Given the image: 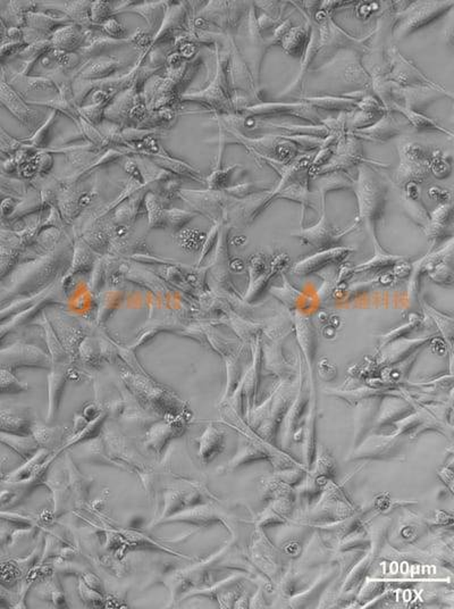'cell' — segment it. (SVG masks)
Here are the masks:
<instances>
[{
  "mask_svg": "<svg viewBox=\"0 0 454 609\" xmlns=\"http://www.w3.org/2000/svg\"><path fill=\"white\" fill-rule=\"evenodd\" d=\"M358 200H359V216L372 234L374 243L376 240V225L383 215L386 200V187L379 174L368 165L359 169L357 181H354Z\"/></svg>",
  "mask_w": 454,
  "mask_h": 609,
  "instance_id": "cell-1",
  "label": "cell"
},
{
  "mask_svg": "<svg viewBox=\"0 0 454 609\" xmlns=\"http://www.w3.org/2000/svg\"><path fill=\"white\" fill-rule=\"evenodd\" d=\"M453 7V1H419L409 5L408 8L399 13L395 20L393 36L395 39H403L409 34L430 25L442 17L445 13Z\"/></svg>",
  "mask_w": 454,
  "mask_h": 609,
  "instance_id": "cell-2",
  "label": "cell"
},
{
  "mask_svg": "<svg viewBox=\"0 0 454 609\" xmlns=\"http://www.w3.org/2000/svg\"><path fill=\"white\" fill-rule=\"evenodd\" d=\"M399 154L400 165L395 174V181L399 185L418 183L428 178L432 155L426 147L415 143H404L401 145Z\"/></svg>",
  "mask_w": 454,
  "mask_h": 609,
  "instance_id": "cell-3",
  "label": "cell"
},
{
  "mask_svg": "<svg viewBox=\"0 0 454 609\" xmlns=\"http://www.w3.org/2000/svg\"><path fill=\"white\" fill-rule=\"evenodd\" d=\"M249 117H294L308 122L309 124H323V120L318 110L309 103H258L248 105L242 112Z\"/></svg>",
  "mask_w": 454,
  "mask_h": 609,
  "instance_id": "cell-4",
  "label": "cell"
},
{
  "mask_svg": "<svg viewBox=\"0 0 454 609\" xmlns=\"http://www.w3.org/2000/svg\"><path fill=\"white\" fill-rule=\"evenodd\" d=\"M390 67L384 76L385 81L390 82L400 88H439V85L430 81L424 73L421 72L415 64L400 54L397 47L390 49Z\"/></svg>",
  "mask_w": 454,
  "mask_h": 609,
  "instance_id": "cell-5",
  "label": "cell"
},
{
  "mask_svg": "<svg viewBox=\"0 0 454 609\" xmlns=\"http://www.w3.org/2000/svg\"><path fill=\"white\" fill-rule=\"evenodd\" d=\"M179 197L188 203L196 212L212 218L215 222H221L225 209L233 200L221 190L207 191L200 190H183L180 189Z\"/></svg>",
  "mask_w": 454,
  "mask_h": 609,
  "instance_id": "cell-6",
  "label": "cell"
},
{
  "mask_svg": "<svg viewBox=\"0 0 454 609\" xmlns=\"http://www.w3.org/2000/svg\"><path fill=\"white\" fill-rule=\"evenodd\" d=\"M318 36H319V52L317 57L318 56L328 57L339 49L345 48L360 49L361 52H365L367 50L366 40L369 39V36H367L365 39H356L353 36H349L341 27L334 23L330 15L321 22Z\"/></svg>",
  "mask_w": 454,
  "mask_h": 609,
  "instance_id": "cell-7",
  "label": "cell"
},
{
  "mask_svg": "<svg viewBox=\"0 0 454 609\" xmlns=\"http://www.w3.org/2000/svg\"><path fill=\"white\" fill-rule=\"evenodd\" d=\"M366 162L369 161H367L363 156L361 140L349 134L339 140L332 159L315 173L317 175H324L327 173L337 172V171L345 172V170Z\"/></svg>",
  "mask_w": 454,
  "mask_h": 609,
  "instance_id": "cell-8",
  "label": "cell"
},
{
  "mask_svg": "<svg viewBox=\"0 0 454 609\" xmlns=\"http://www.w3.org/2000/svg\"><path fill=\"white\" fill-rule=\"evenodd\" d=\"M275 198L276 192L274 189V191H266L252 194L250 197L243 198L239 201H232L225 209V216L230 220L232 224L248 227Z\"/></svg>",
  "mask_w": 454,
  "mask_h": 609,
  "instance_id": "cell-9",
  "label": "cell"
},
{
  "mask_svg": "<svg viewBox=\"0 0 454 609\" xmlns=\"http://www.w3.org/2000/svg\"><path fill=\"white\" fill-rule=\"evenodd\" d=\"M0 106L6 108L27 130L36 131L43 121V116L31 108L17 91L3 79L0 81Z\"/></svg>",
  "mask_w": 454,
  "mask_h": 609,
  "instance_id": "cell-10",
  "label": "cell"
},
{
  "mask_svg": "<svg viewBox=\"0 0 454 609\" xmlns=\"http://www.w3.org/2000/svg\"><path fill=\"white\" fill-rule=\"evenodd\" d=\"M189 3L168 5L156 36H152V49L163 43H174L181 34L188 32Z\"/></svg>",
  "mask_w": 454,
  "mask_h": 609,
  "instance_id": "cell-11",
  "label": "cell"
},
{
  "mask_svg": "<svg viewBox=\"0 0 454 609\" xmlns=\"http://www.w3.org/2000/svg\"><path fill=\"white\" fill-rule=\"evenodd\" d=\"M243 3L240 1H210L199 13V16L223 30H235L243 20Z\"/></svg>",
  "mask_w": 454,
  "mask_h": 609,
  "instance_id": "cell-12",
  "label": "cell"
},
{
  "mask_svg": "<svg viewBox=\"0 0 454 609\" xmlns=\"http://www.w3.org/2000/svg\"><path fill=\"white\" fill-rule=\"evenodd\" d=\"M248 39H249V70L251 72L256 89H259V80H261V67L263 63L265 52L268 50L266 40L263 39L259 25H258L257 15L254 10V5L249 10L248 14Z\"/></svg>",
  "mask_w": 454,
  "mask_h": 609,
  "instance_id": "cell-13",
  "label": "cell"
},
{
  "mask_svg": "<svg viewBox=\"0 0 454 609\" xmlns=\"http://www.w3.org/2000/svg\"><path fill=\"white\" fill-rule=\"evenodd\" d=\"M343 231L342 234H337L330 227L327 222L326 214H325V203L323 205V215H321V221L318 222L317 224L314 227H308V229H301L297 232H294L292 236H297L299 239L302 240L303 243H308L319 249V250H326V249H332L337 247V243L339 240L342 239L344 234H348L349 231Z\"/></svg>",
  "mask_w": 454,
  "mask_h": 609,
  "instance_id": "cell-14",
  "label": "cell"
},
{
  "mask_svg": "<svg viewBox=\"0 0 454 609\" xmlns=\"http://www.w3.org/2000/svg\"><path fill=\"white\" fill-rule=\"evenodd\" d=\"M406 123V118L402 122H400L397 116L392 115L390 113L388 112L385 113L384 115L377 120L374 124L363 127V129L353 130L349 134L356 136L359 140L388 141L394 136L401 134Z\"/></svg>",
  "mask_w": 454,
  "mask_h": 609,
  "instance_id": "cell-15",
  "label": "cell"
},
{
  "mask_svg": "<svg viewBox=\"0 0 454 609\" xmlns=\"http://www.w3.org/2000/svg\"><path fill=\"white\" fill-rule=\"evenodd\" d=\"M124 64L116 57H97L89 59L75 72V80L101 81L110 79Z\"/></svg>",
  "mask_w": 454,
  "mask_h": 609,
  "instance_id": "cell-16",
  "label": "cell"
},
{
  "mask_svg": "<svg viewBox=\"0 0 454 609\" xmlns=\"http://www.w3.org/2000/svg\"><path fill=\"white\" fill-rule=\"evenodd\" d=\"M89 29H83L74 23H68L54 31L49 40L52 43V48L56 50L75 52L85 43L88 36Z\"/></svg>",
  "mask_w": 454,
  "mask_h": 609,
  "instance_id": "cell-17",
  "label": "cell"
},
{
  "mask_svg": "<svg viewBox=\"0 0 454 609\" xmlns=\"http://www.w3.org/2000/svg\"><path fill=\"white\" fill-rule=\"evenodd\" d=\"M276 198L295 201L303 207H312L319 210V192H310L307 180H294L285 185H279L275 188Z\"/></svg>",
  "mask_w": 454,
  "mask_h": 609,
  "instance_id": "cell-18",
  "label": "cell"
},
{
  "mask_svg": "<svg viewBox=\"0 0 454 609\" xmlns=\"http://www.w3.org/2000/svg\"><path fill=\"white\" fill-rule=\"evenodd\" d=\"M350 252H351V249L344 248V247H335V248L321 250V252L309 256L303 261L295 264L293 267L294 273H297L300 275H307V274L321 270V267L326 266L328 264L342 261L343 258L346 257Z\"/></svg>",
  "mask_w": 454,
  "mask_h": 609,
  "instance_id": "cell-19",
  "label": "cell"
},
{
  "mask_svg": "<svg viewBox=\"0 0 454 609\" xmlns=\"http://www.w3.org/2000/svg\"><path fill=\"white\" fill-rule=\"evenodd\" d=\"M97 31L89 29L88 36L85 43L79 49L82 58L87 61L94 59V57H101L112 49L118 48L121 45H129V40H116L109 38L105 34H96Z\"/></svg>",
  "mask_w": 454,
  "mask_h": 609,
  "instance_id": "cell-20",
  "label": "cell"
},
{
  "mask_svg": "<svg viewBox=\"0 0 454 609\" xmlns=\"http://www.w3.org/2000/svg\"><path fill=\"white\" fill-rule=\"evenodd\" d=\"M403 203L406 207L407 213L416 222V224L426 229L430 223V214L425 208L424 203L421 201L420 191L418 188V183L410 182L404 185V194H403Z\"/></svg>",
  "mask_w": 454,
  "mask_h": 609,
  "instance_id": "cell-21",
  "label": "cell"
},
{
  "mask_svg": "<svg viewBox=\"0 0 454 609\" xmlns=\"http://www.w3.org/2000/svg\"><path fill=\"white\" fill-rule=\"evenodd\" d=\"M318 52H319V36H318L317 29L312 27H310V38H309V43L308 45H307L306 52L303 55V57L301 58V67H300L299 76H298L295 81H294L290 87H288V88L285 89V90L281 92V97H285L286 94H298V92L301 91L303 80H305V76H306L307 72H308L310 64H312V62H314V59H316V57H317Z\"/></svg>",
  "mask_w": 454,
  "mask_h": 609,
  "instance_id": "cell-22",
  "label": "cell"
},
{
  "mask_svg": "<svg viewBox=\"0 0 454 609\" xmlns=\"http://www.w3.org/2000/svg\"><path fill=\"white\" fill-rule=\"evenodd\" d=\"M256 125H259L261 127H270L274 130L281 131L288 136H295V134H306V136H318L325 139L330 134V127L327 124H295V123H290V122H270V121H256Z\"/></svg>",
  "mask_w": 454,
  "mask_h": 609,
  "instance_id": "cell-23",
  "label": "cell"
},
{
  "mask_svg": "<svg viewBox=\"0 0 454 609\" xmlns=\"http://www.w3.org/2000/svg\"><path fill=\"white\" fill-rule=\"evenodd\" d=\"M145 156H147L152 163L156 164L157 166L161 167L163 170L172 173L173 175L184 176V178L194 180V181L205 182L201 174L194 167L190 166L189 164L180 161V159L170 157V155L167 154V152H161V154L157 155H145Z\"/></svg>",
  "mask_w": 454,
  "mask_h": 609,
  "instance_id": "cell-24",
  "label": "cell"
},
{
  "mask_svg": "<svg viewBox=\"0 0 454 609\" xmlns=\"http://www.w3.org/2000/svg\"><path fill=\"white\" fill-rule=\"evenodd\" d=\"M45 5V8L56 9L58 12L63 13L64 15L68 17L71 23L79 25L83 29H89L92 27L90 22L91 3L88 1H65V3H48Z\"/></svg>",
  "mask_w": 454,
  "mask_h": 609,
  "instance_id": "cell-25",
  "label": "cell"
},
{
  "mask_svg": "<svg viewBox=\"0 0 454 609\" xmlns=\"http://www.w3.org/2000/svg\"><path fill=\"white\" fill-rule=\"evenodd\" d=\"M34 103L52 107L54 110L59 114L61 113L64 115H66L67 117H70L72 121H74L76 125H79L81 115H80L79 108L75 106L74 100H73L72 85H67L66 82H63L58 85V96L56 99L45 101V103H40V101L36 103V101Z\"/></svg>",
  "mask_w": 454,
  "mask_h": 609,
  "instance_id": "cell-26",
  "label": "cell"
},
{
  "mask_svg": "<svg viewBox=\"0 0 454 609\" xmlns=\"http://www.w3.org/2000/svg\"><path fill=\"white\" fill-rule=\"evenodd\" d=\"M359 97H336V96H319V97H305L302 101L309 103L316 109H323L328 112H354L358 107Z\"/></svg>",
  "mask_w": 454,
  "mask_h": 609,
  "instance_id": "cell-27",
  "label": "cell"
},
{
  "mask_svg": "<svg viewBox=\"0 0 454 609\" xmlns=\"http://www.w3.org/2000/svg\"><path fill=\"white\" fill-rule=\"evenodd\" d=\"M388 110L400 113V114L403 116V118H406V121L409 122L412 127H415L417 130L434 131V132H439V134H448V136H452V134H450V132L445 130L444 127L437 124L436 121H434L432 118L424 115V114H420V113L417 112V110H413V109H410L408 108V107L403 106V105H401L400 103H395V101H393V103H390V106H388Z\"/></svg>",
  "mask_w": 454,
  "mask_h": 609,
  "instance_id": "cell-28",
  "label": "cell"
},
{
  "mask_svg": "<svg viewBox=\"0 0 454 609\" xmlns=\"http://www.w3.org/2000/svg\"><path fill=\"white\" fill-rule=\"evenodd\" d=\"M168 1H145L136 6L127 7L122 12L136 13L145 18L150 31H156L161 27L163 16L166 13Z\"/></svg>",
  "mask_w": 454,
  "mask_h": 609,
  "instance_id": "cell-29",
  "label": "cell"
},
{
  "mask_svg": "<svg viewBox=\"0 0 454 609\" xmlns=\"http://www.w3.org/2000/svg\"><path fill=\"white\" fill-rule=\"evenodd\" d=\"M309 31L310 29L307 30L302 27H291V30L281 40V45L283 50L290 55L291 57L300 58L301 61V58L306 52L309 38H310Z\"/></svg>",
  "mask_w": 454,
  "mask_h": 609,
  "instance_id": "cell-30",
  "label": "cell"
},
{
  "mask_svg": "<svg viewBox=\"0 0 454 609\" xmlns=\"http://www.w3.org/2000/svg\"><path fill=\"white\" fill-rule=\"evenodd\" d=\"M145 194H142V190L139 191L118 205L117 209L115 210V216H114V222H115L116 225H129L136 222V218L141 215L142 207H145L143 205Z\"/></svg>",
  "mask_w": 454,
  "mask_h": 609,
  "instance_id": "cell-31",
  "label": "cell"
},
{
  "mask_svg": "<svg viewBox=\"0 0 454 609\" xmlns=\"http://www.w3.org/2000/svg\"><path fill=\"white\" fill-rule=\"evenodd\" d=\"M145 212L148 214L149 227L150 229H165L166 220H165V210L163 207V201L158 194L154 192H147L143 199Z\"/></svg>",
  "mask_w": 454,
  "mask_h": 609,
  "instance_id": "cell-32",
  "label": "cell"
},
{
  "mask_svg": "<svg viewBox=\"0 0 454 609\" xmlns=\"http://www.w3.org/2000/svg\"><path fill=\"white\" fill-rule=\"evenodd\" d=\"M452 216V205L450 203H441L430 216V223L427 225L426 231L428 236L432 238H439L444 234L445 231L450 224Z\"/></svg>",
  "mask_w": 454,
  "mask_h": 609,
  "instance_id": "cell-33",
  "label": "cell"
},
{
  "mask_svg": "<svg viewBox=\"0 0 454 609\" xmlns=\"http://www.w3.org/2000/svg\"><path fill=\"white\" fill-rule=\"evenodd\" d=\"M325 178H321L318 182L319 185V194L323 198V203H325V197L326 194L330 191L341 190V189H350L354 187V181L350 176L342 171L337 172L327 173L324 174Z\"/></svg>",
  "mask_w": 454,
  "mask_h": 609,
  "instance_id": "cell-34",
  "label": "cell"
},
{
  "mask_svg": "<svg viewBox=\"0 0 454 609\" xmlns=\"http://www.w3.org/2000/svg\"><path fill=\"white\" fill-rule=\"evenodd\" d=\"M58 116H59V113L52 110V114L45 120V123L40 125L36 129V132L29 139L25 140V141H27V145L36 149L38 152L47 149L49 145V139H50V136H52V127H54V123L57 122Z\"/></svg>",
  "mask_w": 454,
  "mask_h": 609,
  "instance_id": "cell-35",
  "label": "cell"
},
{
  "mask_svg": "<svg viewBox=\"0 0 454 609\" xmlns=\"http://www.w3.org/2000/svg\"><path fill=\"white\" fill-rule=\"evenodd\" d=\"M79 198L80 196L70 188V185H66L65 188L61 189V194H58L57 203H59V213L65 221H72L73 218L76 217L79 214L81 210L79 207Z\"/></svg>",
  "mask_w": 454,
  "mask_h": 609,
  "instance_id": "cell-36",
  "label": "cell"
},
{
  "mask_svg": "<svg viewBox=\"0 0 454 609\" xmlns=\"http://www.w3.org/2000/svg\"><path fill=\"white\" fill-rule=\"evenodd\" d=\"M196 216H197L196 213L188 212L184 209H168V210H165L166 227H170L174 234H177V232H181L182 229L185 225L189 224Z\"/></svg>",
  "mask_w": 454,
  "mask_h": 609,
  "instance_id": "cell-37",
  "label": "cell"
},
{
  "mask_svg": "<svg viewBox=\"0 0 454 609\" xmlns=\"http://www.w3.org/2000/svg\"><path fill=\"white\" fill-rule=\"evenodd\" d=\"M272 190V187L263 183V182H249V183H242V185H234V187H227L225 189L228 196L237 198L250 197L252 194H261V192H266V191Z\"/></svg>",
  "mask_w": 454,
  "mask_h": 609,
  "instance_id": "cell-38",
  "label": "cell"
},
{
  "mask_svg": "<svg viewBox=\"0 0 454 609\" xmlns=\"http://www.w3.org/2000/svg\"><path fill=\"white\" fill-rule=\"evenodd\" d=\"M92 266V255L89 250L88 245H85L82 240H78L74 247V256H73L72 270L74 272L87 271Z\"/></svg>",
  "mask_w": 454,
  "mask_h": 609,
  "instance_id": "cell-39",
  "label": "cell"
},
{
  "mask_svg": "<svg viewBox=\"0 0 454 609\" xmlns=\"http://www.w3.org/2000/svg\"><path fill=\"white\" fill-rule=\"evenodd\" d=\"M89 15H90L91 24L101 27L108 18L112 17L114 10L108 1L96 0L91 3Z\"/></svg>",
  "mask_w": 454,
  "mask_h": 609,
  "instance_id": "cell-40",
  "label": "cell"
},
{
  "mask_svg": "<svg viewBox=\"0 0 454 609\" xmlns=\"http://www.w3.org/2000/svg\"><path fill=\"white\" fill-rule=\"evenodd\" d=\"M82 241L94 250H103L108 243V234L101 227H91L82 236Z\"/></svg>",
  "mask_w": 454,
  "mask_h": 609,
  "instance_id": "cell-41",
  "label": "cell"
},
{
  "mask_svg": "<svg viewBox=\"0 0 454 609\" xmlns=\"http://www.w3.org/2000/svg\"><path fill=\"white\" fill-rule=\"evenodd\" d=\"M236 165L234 166L225 167V169H215V171L210 174V176L207 178L206 182L209 189L212 190H221V189H226L227 183L230 181L232 173L235 170Z\"/></svg>",
  "mask_w": 454,
  "mask_h": 609,
  "instance_id": "cell-42",
  "label": "cell"
},
{
  "mask_svg": "<svg viewBox=\"0 0 454 609\" xmlns=\"http://www.w3.org/2000/svg\"><path fill=\"white\" fill-rule=\"evenodd\" d=\"M59 238H61V232L57 227H48V229L40 231L36 241L39 245V249L52 250L54 245L58 243Z\"/></svg>",
  "mask_w": 454,
  "mask_h": 609,
  "instance_id": "cell-43",
  "label": "cell"
},
{
  "mask_svg": "<svg viewBox=\"0 0 454 609\" xmlns=\"http://www.w3.org/2000/svg\"><path fill=\"white\" fill-rule=\"evenodd\" d=\"M23 145L24 143H21L20 140L14 139L3 129H0V155L12 157L23 147Z\"/></svg>",
  "mask_w": 454,
  "mask_h": 609,
  "instance_id": "cell-44",
  "label": "cell"
},
{
  "mask_svg": "<svg viewBox=\"0 0 454 609\" xmlns=\"http://www.w3.org/2000/svg\"><path fill=\"white\" fill-rule=\"evenodd\" d=\"M101 30H103V34H107V36L112 38V39L124 40L125 36H126L125 27L115 17L108 18L101 25Z\"/></svg>",
  "mask_w": 454,
  "mask_h": 609,
  "instance_id": "cell-45",
  "label": "cell"
},
{
  "mask_svg": "<svg viewBox=\"0 0 454 609\" xmlns=\"http://www.w3.org/2000/svg\"><path fill=\"white\" fill-rule=\"evenodd\" d=\"M430 171L439 179H444L451 173V164L446 158L432 156L430 162Z\"/></svg>",
  "mask_w": 454,
  "mask_h": 609,
  "instance_id": "cell-46",
  "label": "cell"
},
{
  "mask_svg": "<svg viewBox=\"0 0 454 609\" xmlns=\"http://www.w3.org/2000/svg\"><path fill=\"white\" fill-rule=\"evenodd\" d=\"M34 162H36V173L43 178V176L48 175L49 172L52 171V165H54V157H52V154L40 150V152H36Z\"/></svg>",
  "mask_w": 454,
  "mask_h": 609,
  "instance_id": "cell-47",
  "label": "cell"
},
{
  "mask_svg": "<svg viewBox=\"0 0 454 609\" xmlns=\"http://www.w3.org/2000/svg\"><path fill=\"white\" fill-rule=\"evenodd\" d=\"M221 222H215V224L212 225V229L209 231V234H207L206 240H205V243H203V249H201V255H200V261H203V258L206 257L207 255L210 252L214 247H215L216 243L218 241V236H219V232H221Z\"/></svg>",
  "mask_w": 454,
  "mask_h": 609,
  "instance_id": "cell-48",
  "label": "cell"
},
{
  "mask_svg": "<svg viewBox=\"0 0 454 609\" xmlns=\"http://www.w3.org/2000/svg\"><path fill=\"white\" fill-rule=\"evenodd\" d=\"M25 45H27L23 41H10V40L0 43V63H3L7 58L12 57L13 55H17Z\"/></svg>",
  "mask_w": 454,
  "mask_h": 609,
  "instance_id": "cell-49",
  "label": "cell"
},
{
  "mask_svg": "<svg viewBox=\"0 0 454 609\" xmlns=\"http://www.w3.org/2000/svg\"><path fill=\"white\" fill-rule=\"evenodd\" d=\"M0 187L17 194H24L27 191V183L23 180L13 179L3 174H0Z\"/></svg>",
  "mask_w": 454,
  "mask_h": 609,
  "instance_id": "cell-50",
  "label": "cell"
},
{
  "mask_svg": "<svg viewBox=\"0 0 454 609\" xmlns=\"http://www.w3.org/2000/svg\"><path fill=\"white\" fill-rule=\"evenodd\" d=\"M292 24L290 20L281 22L277 27L274 29V34L270 36V39L266 40L267 48L270 49L272 45H281V40L284 38L285 34H288L291 30Z\"/></svg>",
  "mask_w": 454,
  "mask_h": 609,
  "instance_id": "cell-51",
  "label": "cell"
},
{
  "mask_svg": "<svg viewBox=\"0 0 454 609\" xmlns=\"http://www.w3.org/2000/svg\"><path fill=\"white\" fill-rule=\"evenodd\" d=\"M127 40H129V43H132V45H136L138 48L142 49L145 52L152 49V34L143 32V31L136 30L133 36L127 38Z\"/></svg>",
  "mask_w": 454,
  "mask_h": 609,
  "instance_id": "cell-52",
  "label": "cell"
},
{
  "mask_svg": "<svg viewBox=\"0 0 454 609\" xmlns=\"http://www.w3.org/2000/svg\"><path fill=\"white\" fill-rule=\"evenodd\" d=\"M124 170L125 172L130 175L131 179L136 180V181L138 182H141V183H145V182H143L142 174L140 172L139 167H138V164H136L133 156L127 158L126 162H125L124 164Z\"/></svg>",
  "mask_w": 454,
  "mask_h": 609,
  "instance_id": "cell-53",
  "label": "cell"
},
{
  "mask_svg": "<svg viewBox=\"0 0 454 609\" xmlns=\"http://www.w3.org/2000/svg\"><path fill=\"white\" fill-rule=\"evenodd\" d=\"M180 55L183 59H193L197 54V45L193 43H183L179 45Z\"/></svg>",
  "mask_w": 454,
  "mask_h": 609,
  "instance_id": "cell-54",
  "label": "cell"
},
{
  "mask_svg": "<svg viewBox=\"0 0 454 609\" xmlns=\"http://www.w3.org/2000/svg\"><path fill=\"white\" fill-rule=\"evenodd\" d=\"M15 208V201L10 197L3 198L0 203V213H1V215L7 216V217L12 216Z\"/></svg>",
  "mask_w": 454,
  "mask_h": 609,
  "instance_id": "cell-55",
  "label": "cell"
},
{
  "mask_svg": "<svg viewBox=\"0 0 454 609\" xmlns=\"http://www.w3.org/2000/svg\"><path fill=\"white\" fill-rule=\"evenodd\" d=\"M167 69L170 70H177L183 65V58L179 52H172L168 55L166 58Z\"/></svg>",
  "mask_w": 454,
  "mask_h": 609,
  "instance_id": "cell-56",
  "label": "cell"
},
{
  "mask_svg": "<svg viewBox=\"0 0 454 609\" xmlns=\"http://www.w3.org/2000/svg\"><path fill=\"white\" fill-rule=\"evenodd\" d=\"M7 40V29L6 25L3 23V18L0 16V43Z\"/></svg>",
  "mask_w": 454,
  "mask_h": 609,
  "instance_id": "cell-57",
  "label": "cell"
},
{
  "mask_svg": "<svg viewBox=\"0 0 454 609\" xmlns=\"http://www.w3.org/2000/svg\"><path fill=\"white\" fill-rule=\"evenodd\" d=\"M3 198H6V196H5V192H3V191H0V201H1Z\"/></svg>",
  "mask_w": 454,
  "mask_h": 609,
  "instance_id": "cell-58",
  "label": "cell"
}]
</instances>
